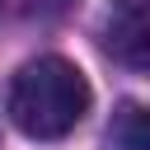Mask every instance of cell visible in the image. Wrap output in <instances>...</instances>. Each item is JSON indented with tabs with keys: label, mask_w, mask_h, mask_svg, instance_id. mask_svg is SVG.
Listing matches in <instances>:
<instances>
[{
	"label": "cell",
	"mask_w": 150,
	"mask_h": 150,
	"mask_svg": "<svg viewBox=\"0 0 150 150\" xmlns=\"http://www.w3.org/2000/svg\"><path fill=\"white\" fill-rule=\"evenodd\" d=\"M89 80L66 56H33L9 80V122L28 141H61L89 112Z\"/></svg>",
	"instance_id": "6da1fadb"
},
{
	"label": "cell",
	"mask_w": 150,
	"mask_h": 150,
	"mask_svg": "<svg viewBox=\"0 0 150 150\" xmlns=\"http://www.w3.org/2000/svg\"><path fill=\"white\" fill-rule=\"evenodd\" d=\"M103 42L112 61H122L136 75H150V0H117L108 14Z\"/></svg>",
	"instance_id": "7a4b0ae2"
},
{
	"label": "cell",
	"mask_w": 150,
	"mask_h": 150,
	"mask_svg": "<svg viewBox=\"0 0 150 150\" xmlns=\"http://www.w3.org/2000/svg\"><path fill=\"white\" fill-rule=\"evenodd\" d=\"M103 150H150V108L122 103L103 131Z\"/></svg>",
	"instance_id": "3957f363"
},
{
	"label": "cell",
	"mask_w": 150,
	"mask_h": 150,
	"mask_svg": "<svg viewBox=\"0 0 150 150\" xmlns=\"http://www.w3.org/2000/svg\"><path fill=\"white\" fill-rule=\"evenodd\" d=\"M0 5H5V0H0Z\"/></svg>",
	"instance_id": "277c9868"
}]
</instances>
